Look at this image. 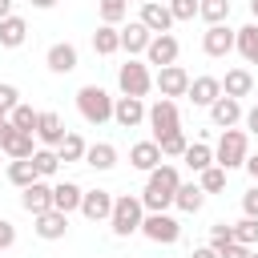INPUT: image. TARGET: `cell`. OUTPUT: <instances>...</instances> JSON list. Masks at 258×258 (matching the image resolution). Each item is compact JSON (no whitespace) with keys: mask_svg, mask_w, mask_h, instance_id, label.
Here are the masks:
<instances>
[{"mask_svg":"<svg viewBox=\"0 0 258 258\" xmlns=\"http://www.w3.org/2000/svg\"><path fill=\"white\" fill-rule=\"evenodd\" d=\"M185 97H189L194 105H206V109H210V105L222 97V81H218V77H194L189 89H185Z\"/></svg>","mask_w":258,"mask_h":258,"instance_id":"18","label":"cell"},{"mask_svg":"<svg viewBox=\"0 0 258 258\" xmlns=\"http://www.w3.org/2000/svg\"><path fill=\"white\" fill-rule=\"evenodd\" d=\"M16 105H20V93H16V85H0V117H8Z\"/></svg>","mask_w":258,"mask_h":258,"instance_id":"42","label":"cell"},{"mask_svg":"<svg viewBox=\"0 0 258 258\" xmlns=\"http://www.w3.org/2000/svg\"><path fill=\"white\" fill-rule=\"evenodd\" d=\"M44 64H48V73L64 77V73H73V69H77V48H73L69 40H56V44H48Z\"/></svg>","mask_w":258,"mask_h":258,"instance_id":"15","label":"cell"},{"mask_svg":"<svg viewBox=\"0 0 258 258\" xmlns=\"http://www.w3.org/2000/svg\"><path fill=\"white\" fill-rule=\"evenodd\" d=\"M165 8H169L173 20H194V16H198V0H169Z\"/></svg>","mask_w":258,"mask_h":258,"instance_id":"41","label":"cell"},{"mask_svg":"<svg viewBox=\"0 0 258 258\" xmlns=\"http://www.w3.org/2000/svg\"><path fill=\"white\" fill-rule=\"evenodd\" d=\"M149 40H153V32H149L141 20H133V24H125V28H121V48H125L129 56L145 52V48H149Z\"/></svg>","mask_w":258,"mask_h":258,"instance_id":"23","label":"cell"},{"mask_svg":"<svg viewBox=\"0 0 258 258\" xmlns=\"http://www.w3.org/2000/svg\"><path fill=\"white\" fill-rule=\"evenodd\" d=\"M202 202H206V194H202V185H198V181H181V185H177V194H173V206H177V210H185V214H198V210H202Z\"/></svg>","mask_w":258,"mask_h":258,"instance_id":"27","label":"cell"},{"mask_svg":"<svg viewBox=\"0 0 258 258\" xmlns=\"http://www.w3.org/2000/svg\"><path fill=\"white\" fill-rule=\"evenodd\" d=\"M77 109H81V117H85L89 125H105V121H113V97H109L101 85H85V89H77Z\"/></svg>","mask_w":258,"mask_h":258,"instance_id":"4","label":"cell"},{"mask_svg":"<svg viewBox=\"0 0 258 258\" xmlns=\"http://www.w3.org/2000/svg\"><path fill=\"white\" fill-rule=\"evenodd\" d=\"M250 16H254V24H258V0H250Z\"/></svg>","mask_w":258,"mask_h":258,"instance_id":"51","label":"cell"},{"mask_svg":"<svg viewBox=\"0 0 258 258\" xmlns=\"http://www.w3.org/2000/svg\"><path fill=\"white\" fill-rule=\"evenodd\" d=\"M85 165H93V169H113V165H117V149H113L109 141H97V145L85 149Z\"/></svg>","mask_w":258,"mask_h":258,"instance_id":"29","label":"cell"},{"mask_svg":"<svg viewBox=\"0 0 258 258\" xmlns=\"http://www.w3.org/2000/svg\"><path fill=\"white\" fill-rule=\"evenodd\" d=\"M24 36H28L24 16H4V20H0V48H20Z\"/></svg>","mask_w":258,"mask_h":258,"instance_id":"26","label":"cell"},{"mask_svg":"<svg viewBox=\"0 0 258 258\" xmlns=\"http://www.w3.org/2000/svg\"><path fill=\"white\" fill-rule=\"evenodd\" d=\"M64 230H69V214H60V210H44V214H36V238L56 242V238H64Z\"/></svg>","mask_w":258,"mask_h":258,"instance_id":"20","label":"cell"},{"mask_svg":"<svg viewBox=\"0 0 258 258\" xmlns=\"http://www.w3.org/2000/svg\"><path fill=\"white\" fill-rule=\"evenodd\" d=\"M181 161H185L194 173H202V169H210V165H214V149H210L206 141H194V145H185Z\"/></svg>","mask_w":258,"mask_h":258,"instance_id":"30","label":"cell"},{"mask_svg":"<svg viewBox=\"0 0 258 258\" xmlns=\"http://www.w3.org/2000/svg\"><path fill=\"white\" fill-rule=\"evenodd\" d=\"M230 242H234V226L214 222V226H210V250H222V246H230Z\"/></svg>","mask_w":258,"mask_h":258,"instance_id":"40","label":"cell"},{"mask_svg":"<svg viewBox=\"0 0 258 258\" xmlns=\"http://www.w3.org/2000/svg\"><path fill=\"white\" fill-rule=\"evenodd\" d=\"M36 8H56V0H32Z\"/></svg>","mask_w":258,"mask_h":258,"instance_id":"50","label":"cell"},{"mask_svg":"<svg viewBox=\"0 0 258 258\" xmlns=\"http://www.w3.org/2000/svg\"><path fill=\"white\" fill-rule=\"evenodd\" d=\"M250 93H254V73H250V69H230L226 81H222V97L242 101V97H250Z\"/></svg>","mask_w":258,"mask_h":258,"instance_id":"21","label":"cell"},{"mask_svg":"<svg viewBox=\"0 0 258 258\" xmlns=\"http://www.w3.org/2000/svg\"><path fill=\"white\" fill-rule=\"evenodd\" d=\"M64 133H69V129H64V121H60L52 109L36 113V129H32V137H36V141H44V145H52V149H56V145L64 141Z\"/></svg>","mask_w":258,"mask_h":258,"instance_id":"12","label":"cell"},{"mask_svg":"<svg viewBox=\"0 0 258 258\" xmlns=\"http://www.w3.org/2000/svg\"><path fill=\"white\" fill-rule=\"evenodd\" d=\"M32 169H36V177H52V173L60 169L56 149H36V153H32Z\"/></svg>","mask_w":258,"mask_h":258,"instance_id":"35","label":"cell"},{"mask_svg":"<svg viewBox=\"0 0 258 258\" xmlns=\"http://www.w3.org/2000/svg\"><path fill=\"white\" fill-rule=\"evenodd\" d=\"M198 16H202L206 24H226L230 0H198Z\"/></svg>","mask_w":258,"mask_h":258,"instance_id":"33","label":"cell"},{"mask_svg":"<svg viewBox=\"0 0 258 258\" xmlns=\"http://www.w3.org/2000/svg\"><path fill=\"white\" fill-rule=\"evenodd\" d=\"M129 165L141 169V173H153V169L161 165V149H157V141H137V145L129 149Z\"/></svg>","mask_w":258,"mask_h":258,"instance_id":"22","label":"cell"},{"mask_svg":"<svg viewBox=\"0 0 258 258\" xmlns=\"http://www.w3.org/2000/svg\"><path fill=\"white\" fill-rule=\"evenodd\" d=\"M177 52H181L177 36L161 32V36H153V40H149V48H145V64H157V69H165V64H177Z\"/></svg>","mask_w":258,"mask_h":258,"instance_id":"10","label":"cell"},{"mask_svg":"<svg viewBox=\"0 0 258 258\" xmlns=\"http://www.w3.org/2000/svg\"><path fill=\"white\" fill-rule=\"evenodd\" d=\"M141 222H145V206H141V198H133V194H121V198H113L109 226H113V234H117V238L141 234Z\"/></svg>","mask_w":258,"mask_h":258,"instance_id":"2","label":"cell"},{"mask_svg":"<svg viewBox=\"0 0 258 258\" xmlns=\"http://www.w3.org/2000/svg\"><path fill=\"white\" fill-rule=\"evenodd\" d=\"M234 242H242V246H258V218H242V222H234Z\"/></svg>","mask_w":258,"mask_h":258,"instance_id":"38","label":"cell"},{"mask_svg":"<svg viewBox=\"0 0 258 258\" xmlns=\"http://www.w3.org/2000/svg\"><path fill=\"white\" fill-rule=\"evenodd\" d=\"M250 254H254V250H250V246H242V242H230V246H222V250H218V258H250Z\"/></svg>","mask_w":258,"mask_h":258,"instance_id":"44","label":"cell"},{"mask_svg":"<svg viewBox=\"0 0 258 258\" xmlns=\"http://www.w3.org/2000/svg\"><path fill=\"white\" fill-rule=\"evenodd\" d=\"M153 85L161 89L165 101H173V97H185V89H189V73H185L181 64H165V69H157Z\"/></svg>","mask_w":258,"mask_h":258,"instance_id":"9","label":"cell"},{"mask_svg":"<svg viewBox=\"0 0 258 258\" xmlns=\"http://www.w3.org/2000/svg\"><path fill=\"white\" fill-rule=\"evenodd\" d=\"M242 214H246V218H258V185H250V189L242 194Z\"/></svg>","mask_w":258,"mask_h":258,"instance_id":"43","label":"cell"},{"mask_svg":"<svg viewBox=\"0 0 258 258\" xmlns=\"http://www.w3.org/2000/svg\"><path fill=\"white\" fill-rule=\"evenodd\" d=\"M85 149H89V145H85L81 133H64V141L56 145V157H60V161H85Z\"/></svg>","mask_w":258,"mask_h":258,"instance_id":"31","label":"cell"},{"mask_svg":"<svg viewBox=\"0 0 258 258\" xmlns=\"http://www.w3.org/2000/svg\"><path fill=\"white\" fill-rule=\"evenodd\" d=\"M113 121H117L121 129L141 125V121H145V101H137V97H113Z\"/></svg>","mask_w":258,"mask_h":258,"instance_id":"16","label":"cell"},{"mask_svg":"<svg viewBox=\"0 0 258 258\" xmlns=\"http://www.w3.org/2000/svg\"><path fill=\"white\" fill-rule=\"evenodd\" d=\"M230 48H234V28L210 24V28L202 32V52H206V56H226Z\"/></svg>","mask_w":258,"mask_h":258,"instance_id":"14","label":"cell"},{"mask_svg":"<svg viewBox=\"0 0 258 258\" xmlns=\"http://www.w3.org/2000/svg\"><path fill=\"white\" fill-rule=\"evenodd\" d=\"M117 85H121V97H145L153 89V77H149V64L145 60H125L117 69Z\"/></svg>","mask_w":258,"mask_h":258,"instance_id":"5","label":"cell"},{"mask_svg":"<svg viewBox=\"0 0 258 258\" xmlns=\"http://www.w3.org/2000/svg\"><path fill=\"white\" fill-rule=\"evenodd\" d=\"M125 20V0H101V24H121Z\"/></svg>","mask_w":258,"mask_h":258,"instance_id":"39","label":"cell"},{"mask_svg":"<svg viewBox=\"0 0 258 258\" xmlns=\"http://www.w3.org/2000/svg\"><path fill=\"white\" fill-rule=\"evenodd\" d=\"M8 125L20 129V133H32V129H36V109H32V105H16V109L8 113Z\"/></svg>","mask_w":258,"mask_h":258,"instance_id":"37","label":"cell"},{"mask_svg":"<svg viewBox=\"0 0 258 258\" xmlns=\"http://www.w3.org/2000/svg\"><path fill=\"white\" fill-rule=\"evenodd\" d=\"M0 153H8L12 161H28L36 153V141H32V133H20V129H12L4 121L0 125Z\"/></svg>","mask_w":258,"mask_h":258,"instance_id":"8","label":"cell"},{"mask_svg":"<svg viewBox=\"0 0 258 258\" xmlns=\"http://www.w3.org/2000/svg\"><path fill=\"white\" fill-rule=\"evenodd\" d=\"M117 48H121V28L101 24V28L93 32V52H97V56H113Z\"/></svg>","mask_w":258,"mask_h":258,"instance_id":"28","label":"cell"},{"mask_svg":"<svg viewBox=\"0 0 258 258\" xmlns=\"http://www.w3.org/2000/svg\"><path fill=\"white\" fill-rule=\"evenodd\" d=\"M246 157H250V137H246L242 129H222L218 149H214V165H222V169L230 173V169L246 165Z\"/></svg>","mask_w":258,"mask_h":258,"instance_id":"3","label":"cell"},{"mask_svg":"<svg viewBox=\"0 0 258 258\" xmlns=\"http://www.w3.org/2000/svg\"><path fill=\"white\" fill-rule=\"evenodd\" d=\"M189 258H218V250H210V246H198Z\"/></svg>","mask_w":258,"mask_h":258,"instance_id":"47","label":"cell"},{"mask_svg":"<svg viewBox=\"0 0 258 258\" xmlns=\"http://www.w3.org/2000/svg\"><path fill=\"white\" fill-rule=\"evenodd\" d=\"M177 185H181V173H177L173 165H165V161H161V165L149 173L145 189H141V206H145V214H165V210L173 206Z\"/></svg>","mask_w":258,"mask_h":258,"instance_id":"1","label":"cell"},{"mask_svg":"<svg viewBox=\"0 0 258 258\" xmlns=\"http://www.w3.org/2000/svg\"><path fill=\"white\" fill-rule=\"evenodd\" d=\"M246 129H250V133H258V105H250V109H246Z\"/></svg>","mask_w":258,"mask_h":258,"instance_id":"46","label":"cell"},{"mask_svg":"<svg viewBox=\"0 0 258 258\" xmlns=\"http://www.w3.org/2000/svg\"><path fill=\"white\" fill-rule=\"evenodd\" d=\"M12 242H16V226H12L8 218H0V250H8Z\"/></svg>","mask_w":258,"mask_h":258,"instance_id":"45","label":"cell"},{"mask_svg":"<svg viewBox=\"0 0 258 258\" xmlns=\"http://www.w3.org/2000/svg\"><path fill=\"white\" fill-rule=\"evenodd\" d=\"M0 125H4V117H0Z\"/></svg>","mask_w":258,"mask_h":258,"instance_id":"52","label":"cell"},{"mask_svg":"<svg viewBox=\"0 0 258 258\" xmlns=\"http://www.w3.org/2000/svg\"><path fill=\"white\" fill-rule=\"evenodd\" d=\"M81 214H85L89 222H109V214H113V194H109V189H85V194H81Z\"/></svg>","mask_w":258,"mask_h":258,"instance_id":"11","label":"cell"},{"mask_svg":"<svg viewBox=\"0 0 258 258\" xmlns=\"http://www.w3.org/2000/svg\"><path fill=\"white\" fill-rule=\"evenodd\" d=\"M4 16H12V0H0V20Z\"/></svg>","mask_w":258,"mask_h":258,"instance_id":"49","label":"cell"},{"mask_svg":"<svg viewBox=\"0 0 258 258\" xmlns=\"http://www.w3.org/2000/svg\"><path fill=\"white\" fill-rule=\"evenodd\" d=\"M246 169H250V177H254V185H258V157H246Z\"/></svg>","mask_w":258,"mask_h":258,"instance_id":"48","label":"cell"},{"mask_svg":"<svg viewBox=\"0 0 258 258\" xmlns=\"http://www.w3.org/2000/svg\"><path fill=\"white\" fill-rule=\"evenodd\" d=\"M145 121H149V129H153V141L157 137H165V133H173V129H181V113H177V101H153L149 109H145Z\"/></svg>","mask_w":258,"mask_h":258,"instance_id":"6","label":"cell"},{"mask_svg":"<svg viewBox=\"0 0 258 258\" xmlns=\"http://www.w3.org/2000/svg\"><path fill=\"white\" fill-rule=\"evenodd\" d=\"M141 234H145L149 242H157V246H173V242L181 238V226H177V218H169V214H145Z\"/></svg>","mask_w":258,"mask_h":258,"instance_id":"7","label":"cell"},{"mask_svg":"<svg viewBox=\"0 0 258 258\" xmlns=\"http://www.w3.org/2000/svg\"><path fill=\"white\" fill-rule=\"evenodd\" d=\"M8 181H12L16 189H28L32 181H40L36 169H32V157H28V161H8Z\"/></svg>","mask_w":258,"mask_h":258,"instance_id":"32","label":"cell"},{"mask_svg":"<svg viewBox=\"0 0 258 258\" xmlns=\"http://www.w3.org/2000/svg\"><path fill=\"white\" fill-rule=\"evenodd\" d=\"M234 48L242 52V60L246 64H258V24L250 20V24H242L238 32H234Z\"/></svg>","mask_w":258,"mask_h":258,"instance_id":"25","label":"cell"},{"mask_svg":"<svg viewBox=\"0 0 258 258\" xmlns=\"http://www.w3.org/2000/svg\"><path fill=\"white\" fill-rule=\"evenodd\" d=\"M153 36H161V32H169V24H173V16H169V8L161 4V0H141V16H137Z\"/></svg>","mask_w":258,"mask_h":258,"instance_id":"13","label":"cell"},{"mask_svg":"<svg viewBox=\"0 0 258 258\" xmlns=\"http://www.w3.org/2000/svg\"><path fill=\"white\" fill-rule=\"evenodd\" d=\"M185 145H189L185 129H173V133L157 137V149H161V157H181V153H185Z\"/></svg>","mask_w":258,"mask_h":258,"instance_id":"34","label":"cell"},{"mask_svg":"<svg viewBox=\"0 0 258 258\" xmlns=\"http://www.w3.org/2000/svg\"><path fill=\"white\" fill-rule=\"evenodd\" d=\"M20 206H24L32 218H36V214H44V210H52V185H48L44 177H40V181H32V185L20 194Z\"/></svg>","mask_w":258,"mask_h":258,"instance_id":"17","label":"cell"},{"mask_svg":"<svg viewBox=\"0 0 258 258\" xmlns=\"http://www.w3.org/2000/svg\"><path fill=\"white\" fill-rule=\"evenodd\" d=\"M198 185H202V194H222V189H226V169H222V165L202 169V173H198Z\"/></svg>","mask_w":258,"mask_h":258,"instance_id":"36","label":"cell"},{"mask_svg":"<svg viewBox=\"0 0 258 258\" xmlns=\"http://www.w3.org/2000/svg\"><path fill=\"white\" fill-rule=\"evenodd\" d=\"M250 258H258V254H250Z\"/></svg>","mask_w":258,"mask_h":258,"instance_id":"53","label":"cell"},{"mask_svg":"<svg viewBox=\"0 0 258 258\" xmlns=\"http://www.w3.org/2000/svg\"><path fill=\"white\" fill-rule=\"evenodd\" d=\"M81 185L77 181H56L52 185V210H60V214H73V210H81Z\"/></svg>","mask_w":258,"mask_h":258,"instance_id":"24","label":"cell"},{"mask_svg":"<svg viewBox=\"0 0 258 258\" xmlns=\"http://www.w3.org/2000/svg\"><path fill=\"white\" fill-rule=\"evenodd\" d=\"M210 121H214L218 129H234V125L242 121V101H234V97H218V101L210 105Z\"/></svg>","mask_w":258,"mask_h":258,"instance_id":"19","label":"cell"}]
</instances>
